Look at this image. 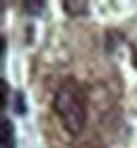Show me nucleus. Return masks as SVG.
<instances>
[{
	"mask_svg": "<svg viewBox=\"0 0 137 148\" xmlns=\"http://www.w3.org/2000/svg\"><path fill=\"white\" fill-rule=\"evenodd\" d=\"M15 110H17V114H25L27 112V108H25V102H23V93H15Z\"/></svg>",
	"mask_w": 137,
	"mask_h": 148,
	"instance_id": "obj_5",
	"label": "nucleus"
},
{
	"mask_svg": "<svg viewBox=\"0 0 137 148\" xmlns=\"http://www.w3.org/2000/svg\"><path fill=\"white\" fill-rule=\"evenodd\" d=\"M25 6V11L30 13V15H40V13L44 11V2H40V0H27V2L23 4Z\"/></svg>",
	"mask_w": 137,
	"mask_h": 148,
	"instance_id": "obj_4",
	"label": "nucleus"
},
{
	"mask_svg": "<svg viewBox=\"0 0 137 148\" xmlns=\"http://www.w3.org/2000/svg\"><path fill=\"white\" fill-rule=\"evenodd\" d=\"M55 110L63 121L65 129L76 136L85 129L87 123V106H85V97H82L80 87L74 80H65L59 87L57 95H55Z\"/></svg>",
	"mask_w": 137,
	"mask_h": 148,
	"instance_id": "obj_1",
	"label": "nucleus"
},
{
	"mask_svg": "<svg viewBox=\"0 0 137 148\" xmlns=\"http://www.w3.org/2000/svg\"><path fill=\"white\" fill-rule=\"evenodd\" d=\"M63 9L67 11V15H87V2L85 0H78V2H74V0H65L63 2Z\"/></svg>",
	"mask_w": 137,
	"mask_h": 148,
	"instance_id": "obj_3",
	"label": "nucleus"
},
{
	"mask_svg": "<svg viewBox=\"0 0 137 148\" xmlns=\"http://www.w3.org/2000/svg\"><path fill=\"white\" fill-rule=\"evenodd\" d=\"M2 146L15 148V129H13L11 121H2Z\"/></svg>",
	"mask_w": 137,
	"mask_h": 148,
	"instance_id": "obj_2",
	"label": "nucleus"
}]
</instances>
